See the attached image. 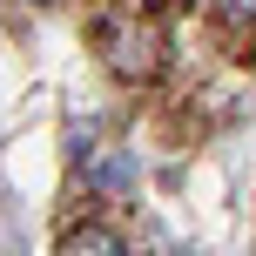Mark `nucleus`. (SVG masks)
I'll list each match as a JSON object with an SVG mask.
<instances>
[{
    "mask_svg": "<svg viewBox=\"0 0 256 256\" xmlns=\"http://www.w3.org/2000/svg\"><path fill=\"white\" fill-rule=\"evenodd\" d=\"M230 7H236V14H256V0H230Z\"/></svg>",
    "mask_w": 256,
    "mask_h": 256,
    "instance_id": "20e7f679",
    "label": "nucleus"
},
{
    "mask_svg": "<svg viewBox=\"0 0 256 256\" xmlns=\"http://www.w3.org/2000/svg\"><path fill=\"white\" fill-rule=\"evenodd\" d=\"M102 48H108V68H115V74H148V68L162 61V34H155V27H142V20L108 27Z\"/></svg>",
    "mask_w": 256,
    "mask_h": 256,
    "instance_id": "f257e3e1",
    "label": "nucleus"
},
{
    "mask_svg": "<svg viewBox=\"0 0 256 256\" xmlns=\"http://www.w3.org/2000/svg\"><path fill=\"white\" fill-rule=\"evenodd\" d=\"M81 168H88V182H94V189H128V182H135V162H128L122 148H102L94 162H81Z\"/></svg>",
    "mask_w": 256,
    "mask_h": 256,
    "instance_id": "f03ea898",
    "label": "nucleus"
},
{
    "mask_svg": "<svg viewBox=\"0 0 256 256\" xmlns=\"http://www.w3.org/2000/svg\"><path fill=\"white\" fill-rule=\"evenodd\" d=\"M61 256H122V236L94 222V230H74V236H68V243H61Z\"/></svg>",
    "mask_w": 256,
    "mask_h": 256,
    "instance_id": "7ed1b4c3",
    "label": "nucleus"
}]
</instances>
